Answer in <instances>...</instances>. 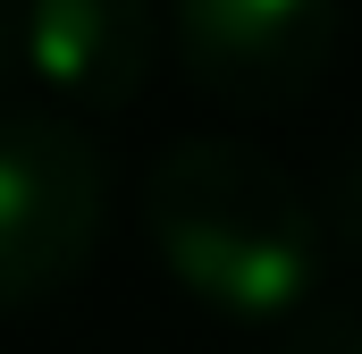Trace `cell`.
I'll return each instance as SVG.
<instances>
[{
  "label": "cell",
  "instance_id": "5",
  "mask_svg": "<svg viewBox=\"0 0 362 354\" xmlns=\"http://www.w3.org/2000/svg\"><path fill=\"white\" fill-rule=\"evenodd\" d=\"M312 211H320V236H329L337 253H354V262H362V144L337 152V169L320 177Z\"/></svg>",
  "mask_w": 362,
  "mask_h": 354
},
{
  "label": "cell",
  "instance_id": "4",
  "mask_svg": "<svg viewBox=\"0 0 362 354\" xmlns=\"http://www.w3.org/2000/svg\"><path fill=\"white\" fill-rule=\"evenodd\" d=\"M17 59L68 110H127L160 59V17L152 0H25Z\"/></svg>",
  "mask_w": 362,
  "mask_h": 354
},
{
  "label": "cell",
  "instance_id": "7",
  "mask_svg": "<svg viewBox=\"0 0 362 354\" xmlns=\"http://www.w3.org/2000/svg\"><path fill=\"white\" fill-rule=\"evenodd\" d=\"M8 68H17V8L0 0V76H8Z\"/></svg>",
  "mask_w": 362,
  "mask_h": 354
},
{
  "label": "cell",
  "instance_id": "3",
  "mask_svg": "<svg viewBox=\"0 0 362 354\" xmlns=\"http://www.w3.org/2000/svg\"><path fill=\"white\" fill-rule=\"evenodd\" d=\"M185 76L228 110H295L337 59V0H169Z\"/></svg>",
  "mask_w": 362,
  "mask_h": 354
},
{
  "label": "cell",
  "instance_id": "2",
  "mask_svg": "<svg viewBox=\"0 0 362 354\" xmlns=\"http://www.w3.org/2000/svg\"><path fill=\"white\" fill-rule=\"evenodd\" d=\"M110 169L68 118H0V312L59 295L101 245Z\"/></svg>",
  "mask_w": 362,
  "mask_h": 354
},
{
  "label": "cell",
  "instance_id": "6",
  "mask_svg": "<svg viewBox=\"0 0 362 354\" xmlns=\"http://www.w3.org/2000/svg\"><path fill=\"white\" fill-rule=\"evenodd\" d=\"M286 354H362V312H320L312 329H295Z\"/></svg>",
  "mask_w": 362,
  "mask_h": 354
},
{
  "label": "cell",
  "instance_id": "1",
  "mask_svg": "<svg viewBox=\"0 0 362 354\" xmlns=\"http://www.w3.org/2000/svg\"><path fill=\"white\" fill-rule=\"evenodd\" d=\"M144 236L160 270L219 321H286L312 304L329 236L295 177L228 135H185L144 177Z\"/></svg>",
  "mask_w": 362,
  "mask_h": 354
}]
</instances>
